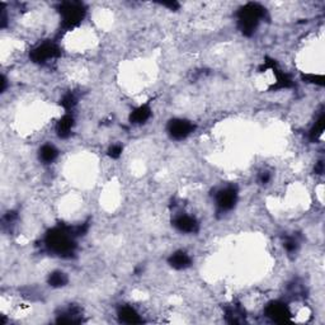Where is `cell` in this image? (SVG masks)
Here are the masks:
<instances>
[{
  "instance_id": "17",
  "label": "cell",
  "mask_w": 325,
  "mask_h": 325,
  "mask_svg": "<svg viewBox=\"0 0 325 325\" xmlns=\"http://www.w3.org/2000/svg\"><path fill=\"white\" fill-rule=\"evenodd\" d=\"M122 154V146L121 145L116 144V145H112V147L109 149V155H111L113 159H117V157L121 156Z\"/></svg>"
},
{
  "instance_id": "15",
  "label": "cell",
  "mask_w": 325,
  "mask_h": 325,
  "mask_svg": "<svg viewBox=\"0 0 325 325\" xmlns=\"http://www.w3.org/2000/svg\"><path fill=\"white\" fill-rule=\"evenodd\" d=\"M322 131H324V116L321 114L319 117V119L315 122L314 129L311 130V137L312 139H316L317 136H320L322 134Z\"/></svg>"
},
{
  "instance_id": "13",
  "label": "cell",
  "mask_w": 325,
  "mask_h": 325,
  "mask_svg": "<svg viewBox=\"0 0 325 325\" xmlns=\"http://www.w3.org/2000/svg\"><path fill=\"white\" fill-rule=\"evenodd\" d=\"M57 154H59V151H57V149L54 145L46 144L39 150V159H41L45 164H50V162H52L56 159Z\"/></svg>"
},
{
  "instance_id": "2",
  "label": "cell",
  "mask_w": 325,
  "mask_h": 325,
  "mask_svg": "<svg viewBox=\"0 0 325 325\" xmlns=\"http://www.w3.org/2000/svg\"><path fill=\"white\" fill-rule=\"evenodd\" d=\"M264 17V9L254 3L247 4L237 13V24L239 28L246 36H251L256 32L261 19Z\"/></svg>"
},
{
  "instance_id": "14",
  "label": "cell",
  "mask_w": 325,
  "mask_h": 325,
  "mask_svg": "<svg viewBox=\"0 0 325 325\" xmlns=\"http://www.w3.org/2000/svg\"><path fill=\"white\" fill-rule=\"evenodd\" d=\"M49 283L51 285L52 287H62L67 283V277L66 274L62 273V272L56 271L54 273L50 274L49 277Z\"/></svg>"
},
{
  "instance_id": "1",
  "label": "cell",
  "mask_w": 325,
  "mask_h": 325,
  "mask_svg": "<svg viewBox=\"0 0 325 325\" xmlns=\"http://www.w3.org/2000/svg\"><path fill=\"white\" fill-rule=\"evenodd\" d=\"M46 246L57 256H67L74 252V234L64 229H55L46 236Z\"/></svg>"
},
{
  "instance_id": "16",
  "label": "cell",
  "mask_w": 325,
  "mask_h": 325,
  "mask_svg": "<svg viewBox=\"0 0 325 325\" xmlns=\"http://www.w3.org/2000/svg\"><path fill=\"white\" fill-rule=\"evenodd\" d=\"M74 104H75V98H74V96H71V94H66V96H65L61 101V106L64 107L65 109L72 108V107H74Z\"/></svg>"
},
{
  "instance_id": "4",
  "label": "cell",
  "mask_w": 325,
  "mask_h": 325,
  "mask_svg": "<svg viewBox=\"0 0 325 325\" xmlns=\"http://www.w3.org/2000/svg\"><path fill=\"white\" fill-rule=\"evenodd\" d=\"M194 126L191 121H187V119L177 118L173 119V121L169 122L168 126V132L171 135L172 139L176 140H183L186 137H188L189 135L193 132Z\"/></svg>"
},
{
  "instance_id": "9",
  "label": "cell",
  "mask_w": 325,
  "mask_h": 325,
  "mask_svg": "<svg viewBox=\"0 0 325 325\" xmlns=\"http://www.w3.org/2000/svg\"><path fill=\"white\" fill-rule=\"evenodd\" d=\"M191 257L186 252H176L169 258V264L176 269H186L191 266Z\"/></svg>"
},
{
  "instance_id": "6",
  "label": "cell",
  "mask_w": 325,
  "mask_h": 325,
  "mask_svg": "<svg viewBox=\"0 0 325 325\" xmlns=\"http://www.w3.org/2000/svg\"><path fill=\"white\" fill-rule=\"evenodd\" d=\"M59 55V49L54 44H44L32 51L31 57L34 62H47Z\"/></svg>"
},
{
  "instance_id": "7",
  "label": "cell",
  "mask_w": 325,
  "mask_h": 325,
  "mask_svg": "<svg viewBox=\"0 0 325 325\" xmlns=\"http://www.w3.org/2000/svg\"><path fill=\"white\" fill-rule=\"evenodd\" d=\"M266 314L267 316L271 317L273 321L277 322H283L287 321L290 317V310L282 302H272L268 306L266 307Z\"/></svg>"
},
{
  "instance_id": "3",
  "label": "cell",
  "mask_w": 325,
  "mask_h": 325,
  "mask_svg": "<svg viewBox=\"0 0 325 325\" xmlns=\"http://www.w3.org/2000/svg\"><path fill=\"white\" fill-rule=\"evenodd\" d=\"M84 13L86 11L83 8V4L80 3H62L60 8L62 24L67 28L76 27L83 19Z\"/></svg>"
},
{
  "instance_id": "12",
  "label": "cell",
  "mask_w": 325,
  "mask_h": 325,
  "mask_svg": "<svg viewBox=\"0 0 325 325\" xmlns=\"http://www.w3.org/2000/svg\"><path fill=\"white\" fill-rule=\"evenodd\" d=\"M151 116V109L149 106H140L131 113L132 124H144Z\"/></svg>"
},
{
  "instance_id": "5",
  "label": "cell",
  "mask_w": 325,
  "mask_h": 325,
  "mask_svg": "<svg viewBox=\"0 0 325 325\" xmlns=\"http://www.w3.org/2000/svg\"><path fill=\"white\" fill-rule=\"evenodd\" d=\"M237 199V192L234 187H226L216 194V206L220 211H230L234 209Z\"/></svg>"
},
{
  "instance_id": "10",
  "label": "cell",
  "mask_w": 325,
  "mask_h": 325,
  "mask_svg": "<svg viewBox=\"0 0 325 325\" xmlns=\"http://www.w3.org/2000/svg\"><path fill=\"white\" fill-rule=\"evenodd\" d=\"M74 127V118L70 114H65L56 125V132L59 137L61 139H66L71 134V130Z\"/></svg>"
},
{
  "instance_id": "11",
  "label": "cell",
  "mask_w": 325,
  "mask_h": 325,
  "mask_svg": "<svg viewBox=\"0 0 325 325\" xmlns=\"http://www.w3.org/2000/svg\"><path fill=\"white\" fill-rule=\"evenodd\" d=\"M119 319L124 322H129V324H135V322H140V315L137 314L136 310L131 306H124L118 311Z\"/></svg>"
},
{
  "instance_id": "8",
  "label": "cell",
  "mask_w": 325,
  "mask_h": 325,
  "mask_svg": "<svg viewBox=\"0 0 325 325\" xmlns=\"http://www.w3.org/2000/svg\"><path fill=\"white\" fill-rule=\"evenodd\" d=\"M174 226L181 232L186 234H193L198 230V222L191 215H179L174 220Z\"/></svg>"
}]
</instances>
